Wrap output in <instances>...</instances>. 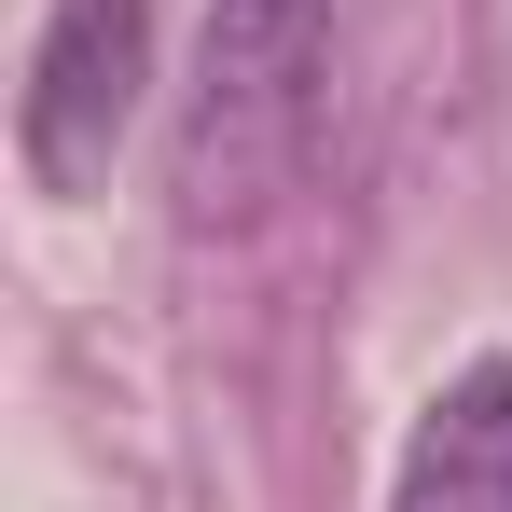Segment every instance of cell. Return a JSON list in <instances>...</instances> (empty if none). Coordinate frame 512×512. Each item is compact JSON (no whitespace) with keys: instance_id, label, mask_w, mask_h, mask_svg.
Here are the masks:
<instances>
[{"instance_id":"cell-3","label":"cell","mask_w":512,"mask_h":512,"mask_svg":"<svg viewBox=\"0 0 512 512\" xmlns=\"http://www.w3.org/2000/svg\"><path fill=\"white\" fill-rule=\"evenodd\" d=\"M388 512H512V360H471L416 416V457H402Z\"/></svg>"},{"instance_id":"cell-1","label":"cell","mask_w":512,"mask_h":512,"mask_svg":"<svg viewBox=\"0 0 512 512\" xmlns=\"http://www.w3.org/2000/svg\"><path fill=\"white\" fill-rule=\"evenodd\" d=\"M333 125V14L319 0H208L194 84H180V222L250 236L305 180Z\"/></svg>"},{"instance_id":"cell-2","label":"cell","mask_w":512,"mask_h":512,"mask_svg":"<svg viewBox=\"0 0 512 512\" xmlns=\"http://www.w3.org/2000/svg\"><path fill=\"white\" fill-rule=\"evenodd\" d=\"M139 84H153V0H56L42 42H28V180L42 194H97L125 125H139Z\"/></svg>"}]
</instances>
